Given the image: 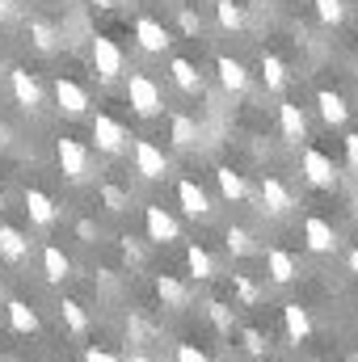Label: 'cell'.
<instances>
[{"label":"cell","mask_w":358,"mask_h":362,"mask_svg":"<svg viewBox=\"0 0 358 362\" xmlns=\"http://www.w3.org/2000/svg\"><path fill=\"white\" fill-rule=\"evenodd\" d=\"M8 85H13V97H17L25 110H38V105H42V89H38V81H34L25 68H13V72H8Z\"/></svg>","instance_id":"cell-11"},{"label":"cell","mask_w":358,"mask_h":362,"mask_svg":"<svg viewBox=\"0 0 358 362\" xmlns=\"http://www.w3.org/2000/svg\"><path fill=\"white\" fill-rule=\"evenodd\" d=\"M169 135H173V144H178V148H194V144H198V122H194V118H185V114H173Z\"/></svg>","instance_id":"cell-26"},{"label":"cell","mask_w":358,"mask_h":362,"mask_svg":"<svg viewBox=\"0 0 358 362\" xmlns=\"http://www.w3.org/2000/svg\"><path fill=\"white\" fill-rule=\"evenodd\" d=\"M127 101H131V110H135L139 118H152V114H161V105H165V97H161V89H156L152 76H131V81H127Z\"/></svg>","instance_id":"cell-2"},{"label":"cell","mask_w":358,"mask_h":362,"mask_svg":"<svg viewBox=\"0 0 358 362\" xmlns=\"http://www.w3.org/2000/svg\"><path fill=\"white\" fill-rule=\"evenodd\" d=\"M215 181H219V194H224L228 202H241V198H245V181H241V173H232V169H215Z\"/></svg>","instance_id":"cell-27"},{"label":"cell","mask_w":358,"mask_h":362,"mask_svg":"<svg viewBox=\"0 0 358 362\" xmlns=\"http://www.w3.org/2000/svg\"><path fill=\"white\" fill-rule=\"evenodd\" d=\"M93 68H97V76H101V81H118V76H122V68H127L122 47H118L114 38H93Z\"/></svg>","instance_id":"cell-3"},{"label":"cell","mask_w":358,"mask_h":362,"mask_svg":"<svg viewBox=\"0 0 358 362\" xmlns=\"http://www.w3.org/2000/svg\"><path fill=\"white\" fill-rule=\"evenodd\" d=\"M135 38H139V47L144 51H152V55H161V51H169V30L161 25V21H152V17H139L135 21Z\"/></svg>","instance_id":"cell-9"},{"label":"cell","mask_w":358,"mask_h":362,"mask_svg":"<svg viewBox=\"0 0 358 362\" xmlns=\"http://www.w3.org/2000/svg\"><path fill=\"white\" fill-rule=\"evenodd\" d=\"M0 211H4V194H0Z\"/></svg>","instance_id":"cell-48"},{"label":"cell","mask_w":358,"mask_h":362,"mask_svg":"<svg viewBox=\"0 0 358 362\" xmlns=\"http://www.w3.org/2000/svg\"><path fill=\"white\" fill-rule=\"evenodd\" d=\"M169 72H173V81H178L181 93H202V72H198L190 59H173Z\"/></svg>","instance_id":"cell-23"},{"label":"cell","mask_w":358,"mask_h":362,"mask_svg":"<svg viewBox=\"0 0 358 362\" xmlns=\"http://www.w3.org/2000/svg\"><path fill=\"white\" fill-rule=\"evenodd\" d=\"M304 240H308L312 253H333V249H337V232H333V223L321 219V215H308V223H304Z\"/></svg>","instance_id":"cell-7"},{"label":"cell","mask_w":358,"mask_h":362,"mask_svg":"<svg viewBox=\"0 0 358 362\" xmlns=\"http://www.w3.org/2000/svg\"><path fill=\"white\" fill-rule=\"evenodd\" d=\"M101 202H105L110 211H127V206H131V194L118 189V185H101Z\"/></svg>","instance_id":"cell-32"},{"label":"cell","mask_w":358,"mask_h":362,"mask_svg":"<svg viewBox=\"0 0 358 362\" xmlns=\"http://www.w3.org/2000/svg\"><path fill=\"white\" fill-rule=\"evenodd\" d=\"M76 232H81V240H93V223H89V219H81V223H76Z\"/></svg>","instance_id":"cell-41"},{"label":"cell","mask_w":358,"mask_h":362,"mask_svg":"<svg viewBox=\"0 0 358 362\" xmlns=\"http://www.w3.org/2000/svg\"><path fill=\"white\" fill-rule=\"evenodd\" d=\"M25 253H30V240L17 232V228H0V257L4 262H25Z\"/></svg>","instance_id":"cell-19"},{"label":"cell","mask_w":358,"mask_h":362,"mask_svg":"<svg viewBox=\"0 0 358 362\" xmlns=\"http://www.w3.org/2000/svg\"><path fill=\"white\" fill-rule=\"evenodd\" d=\"M262 202H266L270 215H287V211L295 206L291 189H287V185H282L278 177H266V181H262Z\"/></svg>","instance_id":"cell-15"},{"label":"cell","mask_w":358,"mask_h":362,"mask_svg":"<svg viewBox=\"0 0 358 362\" xmlns=\"http://www.w3.org/2000/svg\"><path fill=\"white\" fill-rule=\"evenodd\" d=\"M93 4H101V8H110V4H114V0H93Z\"/></svg>","instance_id":"cell-47"},{"label":"cell","mask_w":358,"mask_h":362,"mask_svg":"<svg viewBox=\"0 0 358 362\" xmlns=\"http://www.w3.org/2000/svg\"><path fill=\"white\" fill-rule=\"evenodd\" d=\"M131 362H156V358H148V354H135V358H131Z\"/></svg>","instance_id":"cell-46"},{"label":"cell","mask_w":358,"mask_h":362,"mask_svg":"<svg viewBox=\"0 0 358 362\" xmlns=\"http://www.w3.org/2000/svg\"><path fill=\"white\" fill-rule=\"evenodd\" d=\"M346 156H350V165L358 169V135H346Z\"/></svg>","instance_id":"cell-40"},{"label":"cell","mask_w":358,"mask_h":362,"mask_svg":"<svg viewBox=\"0 0 358 362\" xmlns=\"http://www.w3.org/2000/svg\"><path fill=\"white\" fill-rule=\"evenodd\" d=\"M144 228H148V240H156V245L178 240V219L165 206H144Z\"/></svg>","instance_id":"cell-5"},{"label":"cell","mask_w":358,"mask_h":362,"mask_svg":"<svg viewBox=\"0 0 358 362\" xmlns=\"http://www.w3.org/2000/svg\"><path fill=\"white\" fill-rule=\"evenodd\" d=\"M178 362H211V358H207V354H202L198 346H190V341H181V346H178Z\"/></svg>","instance_id":"cell-38"},{"label":"cell","mask_w":358,"mask_h":362,"mask_svg":"<svg viewBox=\"0 0 358 362\" xmlns=\"http://www.w3.org/2000/svg\"><path fill=\"white\" fill-rule=\"evenodd\" d=\"M262 72H266V89H282L287 85V68L278 55H262Z\"/></svg>","instance_id":"cell-31"},{"label":"cell","mask_w":358,"mask_h":362,"mask_svg":"<svg viewBox=\"0 0 358 362\" xmlns=\"http://www.w3.org/2000/svg\"><path fill=\"white\" fill-rule=\"evenodd\" d=\"M0 148H8V127L0 122Z\"/></svg>","instance_id":"cell-43"},{"label":"cell","mask_w":358,"mask_h":362,"mask_svg":"<svg viewBox=\"0 0 358 362\" xmlns=\"http://www.w3.org/2000/svg\"><path fill=\"white\" fill-rule=\"evenodd\" d=\"M245 350H249L253 358H262V354H266V337H262L258 329H245Z\"/></svg>","instance_id":"cell-37"},{"label":"cell","mask_w":358,"mask_h":362,"mask_svg":"<svg viewBox=\"0 0 358 362\" xmlns=\"http://www.w3.org/2000/svg\"><path fill=\"white\" fill-rule=\"evenodd\" d=\"M178 202H181V211L194 215V219H202L211 211V202H207V194H202L198 181H178Z\"/></svg>","instance_id":"cell-16"},{"label":"cell","mask_w":358,"mask_h":362,"mask_svg":"<svg viewBox=\"0 0 358 362\" xmlns=\"http://www.w3.org/2000/svg\"><path fill=\"white\" fill-rule=\"evenodd\" d=\"M42 274H47V282H64L72 274V262L64 257V249H55V245L42 249Z\"/></svg>","instance_id":"cell-22"},{"label":"cell","mask_w":358,"mask_h":362,"mask_svg":"<svg viewBox=\"0 0 358 362\" xmlns=\"http://www.w3.org/2000/svg\"><path fill=\"white\" fill-rule=\"evenodd\" d=\"M156 295H161L169 308H185V303H190V291L181 286L178 278H169V274H161V278H156Z\"/></svg>","instance_id":"cell-25"},{"label":"cell","mask_w":358,"mask_h":362,"mask_svg":"<svg viewBox=\"0 0 358 362\" xmlns=\"http://www.w3.org/2000/svg\"><path fill=\"white\" fill-rule=\"evenodd\" d=\"M278 127H282V139H291V144H299L308 135V118H304V110L295 101H282L278 105Z\"/></svg>","instance_id":"cell-12"},{"label":"cell","mask_w":358,"mask_h":362,"mask_svg":"<svg viewBox=\"0 0 358 362\" xmlns=\"http://www.w3.org/2000/svg\"><path fill=\"white\" fill-rule=\"evenodd\" d=\"M312 4H316V17H321L325 25H337V21H342V13H346V8H342V0H312Z\"/></svg>","instance_id":"cell-33"},{"label":"cell","mask_w":358,"mask_h":362,"mask_svg":"<svg viewBox=\"0 0 358 362\" xmlns=\"http://www.w3.org/2000/svg\"><path fill=\"white\" fill-rule=\"evenodd\" d=\"M85 362H118V358L105 354V350H97V346H89V350H85Z\"/></svg>","instance_id":"cell-39"},{"label":"cell","mask_w":358,"mask_h":362,"mask_svg":"<svg viewBox=\"0 0 358 362\" xmlns=\"http://www.w3.org/2000/svg\"><path fill=\"white\" fill-rule=\"evenodd\" d=\"M25 211H30V223H38V228H51V223L59 219L55 202H51L42 189H25Z\"/></svg>","instance_id":"cell-14"},{"label":"cell","mask_w":358,"mask_h":362,"mask_svg":"<svg viewBox=\"0 0 358 362\" xmlns=\"http://www.w3.org/2000/svg\"><path fill=\"white\" fill-rule=\"evenodd\" d=\"M350 274H354V278H358V249H354V253H350Z\"/></svg>","instance_id":"cell-44"},{"label":"cell","mask_w":358,"mask_h":362,"mask_svg":"<svg viewBox=\"0 0 358 362\" xmlns=\"http://www.w3.org/2000/svg\"><path fill=\"white\" fill-rule=\"evenodd\" d=\"M215 17H219L224 30H241V25H245V8L232 4V0H215Z\"/></svg>","instance_id":"cell-28"},{"label":"cell","mask_w":358,"mask_h":362,"mask_svg":"<svg viewBox=\"0 0 358 362\" xmlns=\"http://www.w3.org/2000/svg\"><path fill=\"white\" fill-rule=\"evenodd\" d=\"M215 72H219V85H224L228 93H245V89H249V72H245V64H241V59H232V55H219Z\"/></svg>","instance_id":"cell-13"},{"label":"cell","mask_w":358,"mask_h":362,"mask_svg":"<svg viewBox=\"0 0 358 362\" xmlns=\"http://www.w3.org/2000/svg\"><path fill=\"white\" fill-rule=\"evenodd\" d=\"M4 308H8V325H13L17 333H38V312H34L25 299H8Z\"/></svg>","instance_id":"cell-17"},{"label":"cell","mask_w":358,"mask_h":362,"mask_svg":"<svg viewBox=\"0 0 358 362\" xmlns=\"http://www.w3.org/2000/svg\"><path fill=\"white\" fill-rule=\"evenodd\" d=\"M266 270H270V278H274L278 286H287V282L295 278V257H291L287 249H270L266 253Z\"/></svg>","instance_id":"cell-21"},{"label":"cell","mask_w":358,"mask_h":362,"mask_svg":"<svg viewBox=\"0 0 358 362\" xmlns=\"http://www.w3.org/2000/svg\"><path fill=\"white\" fill-rule=\"evenodd\" d=\"M232 282H236V295H241L245 303H258V282H249L245 274H232Z\"/></svg>","instance_id":"cell-36"},{"label":"cell","mask_w":358,"mask_h":362,"mask_svg":"<svg viewBox=\"0 0 358 362\" xmlns=\"http://www.w3.org/2000/svg\"><path fill=\"white\" fill-rule=\"evenodd\" d=\"M0 295H4V286H0Z\"/></svg>","instance_id":"cell-49"},{"label":"cell","mask_w":358,"mask_h":362,"mask_svg":"<svg viewBox=\"0 0 358 362\" xmlns=\"http://www.w3.org/2000/svg\"><path fill=\"white\" fill-rule=\"evenodd\" d=\"M316 105H321V118H325L329 127H342V122H346V101H342V93L321 89L316 93Z\"/></svg>","instance_id":"cell-20"},{"label":"cell","mask_w":358,"mask_h":362,"mask_svg":"<svg viewBox=\"0 0 358 362\" xmlns=\"http://www.w3.org/2000/svg\"><path fill=\"white\" fill-rule=\"evenodd\" d=\"M185 266H190V274H194L198 282L215 278V266H211V253H207L202 245H190V249H185Z\"/></svg>","instance_id":"cell-24"},{"label":"cell","mask_w":358,"mask_h":362,"mask_svg":"<svg viewBox=\"0 0 358 362\" xmlns=\"http://www.w3.org/2000/svg\"><path fill=\"white\" fill-rule=\"evenodd\" d=\"M30 38H34L38 51H55V38H59V34H55L51 21H38V17H34V21H30Z\"/></svg>","instance_id":"cell-29"},{"label":"cell","mask_w":358,"mask_h":362,"mask_svg":"<svg viewBox=\"0 0 358 362\" xmlns=\"http://www.w3.org/2000/svg\"><path fill=\"white\" fill-rule=\"evenodd\" d=\"M93 139H97V152L118 156V152L127 148V127H122L118 118H110V114H97V118H93Z\"/></svg>","instance_id":"cell-4"},{"label":"cell","mask_w":358,"mask_h":362,"mask_svg":"<svg viewBox=\"0 0 358 362\" xmlns=\"http://www.w3.org/2000/svg\"><path fill=\"white\" fill-rule=\"evenodd\" d=\"M135 169L148 181H156V177L169 173V160H165V152H161L152 139H139V144H135Z\"/></svg>","instance_id":"cell-6"},{"label":"cell","mask_w":358,"mask_h":362,"mask_svg":"<svg viewBox=\"0 0 358 362\" xmlns=\"http://www.w3.org/2000/svg\"><path fill=\"white\" fill-rule=\"evenodd\" d=\"M207 312H211V320H215V329H232V308H228V303H219V299H211V303H207Z\"/></svg>","instance_id":"cell-35"},{"label":"cell","mask_w":358,"mask_h":362,"mask_svg":"<svg viewBox=\"0 0 358 362\" xmlns=\"http://www.w3.org/2000/svg\"><path fill=\"white\" fill-rule=\"evenodd\" d=\"M249 249H253V236H249L245 228H228V253L241 257V253H249Z\"/></svg>","instance_id":"cell-34"},{"label":"cell","mask_w":358,"mask_h":362,"mask_svg":"<svg viewBox=\"0 0 358 362\" xmlns=\"http://www.w3.org/2000/svg\"><path fill=\"white\" fill-rule=\"evenodd\" d=\"M304 173H308V181H312V185H321V189H329V185L337 181L333 160H329L321 148H308V152H304Z\"/></svg>","instance_id":"cell-8"},{"label":"cell","mask_w":358,"mask_h":362,"mask_svg":"<svg viewBox=\"0 0 358 362\" xmlns=\"http://www.w3.org/2000/svg\"><path fill=\"white\" fill-rule=\"evenodd\" d=\"M282 325H287V337L291 341H308V333H312V320H308V312L299 303H287L282 308Z\"/></svg>","instance_id":"cell-18"},{"label":"cell","mask_w":358,"mask_h":362,"mask_svg":"<svg viewBox=\"0 0 358 362\" xmlns=\"http://www.w3.org/2000/svg\"><path fill=\"white\" fill-rule=\"evenodd\" d=\"M59 312H64V320H68V329H72V333H85V329H89V316H85V308H81L76 299H64V303H59Z\"/></svg>","instance_id":"cell-30"},{"label":"cell","mask_w":358,"mask_h":362,"mask_svg":"<svg viewBox=\"0 0 358 362\" xmlns=\"http://www.w3.org/2000/svg\"><path fill=\"white\" fill-rule=\"evenodd\" d=\"M181 25H185V30L194 34V30H198V17H194V13H181Z\"/></svg>","instance_id":"cell-42"},{"label":"cell","mask_w":358,"mask_h":362,"mask_svg":"<svg viewBox=\"0 0 358 362\" xmlns=\"http://www.w3.org/2000/svg\"><path fill=\"white\" fill-rule=\"evenodd\" d=\"M55 101H59V110H64L68 118H76V114L89 110V93L81 89L76 81H64V76L55 81Z\"/></svg>","instance_id":"cell-10"},{"label":"cell","mask_w":358,"mask_h":362,"mask_svg":"<svg viewBox=\"0 0 358 362\" xmlns=\"http://www.w3.org/2000/svg\"><path fill=\"white\" fill-rule=\"evenodd\" d=\"M8 8H13V4H8V0H0V17H8Z\"/></svg>","instance_id":"cell-45"},{"label":"cell","mask_w":358,"mask_h":362,"mask_svg":"<svg viewBox=\"0 0 358 362\" xmlns=\"http://www.w3.org/2000/svg\"><path fill=\"white\" fill-rule=\"evenodd\" d=\"M55 156H59V169H64V177L68 181H89L93 177V156L85 144H76V139H59L55 144Z\"/></svg>","instance_id":"cell-1"}]
</instances>
